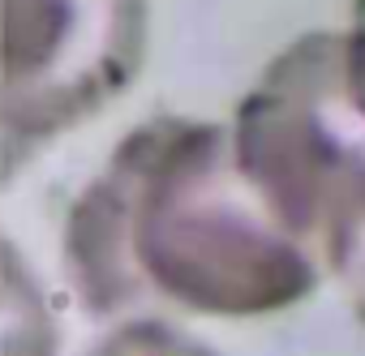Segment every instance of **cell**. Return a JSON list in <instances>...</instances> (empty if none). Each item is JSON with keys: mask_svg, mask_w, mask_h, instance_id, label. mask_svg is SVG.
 <instances>
[{"mask_svg": "<svg viewBox=\"0 0 365 356\" xmlns=\"http://www.w3.org/2000/svg\"><path fill=\"white\" fill-rule=\"evenodd\" d=\"M348 35L365 43V0H352V26H348Z\"/></svg>", "mask_w": 365, "mask_h": 356, "instance_id": "6", "label": "cell"}, {"mask_svg": "<svg viewBox=\"0 0 365 356\" xmlns=\"http://www.w3.org/2000/svg\"><path fill=\"white\" fill-rule=\"evenodd\" d=\"M0 318H5L0 356H61L56 313L26 271V258L14 245L5 219H0Z\"/></svg>", "mask_w": 365, "mask_h": 356, "instance_id": "4", "label": "cell"}, {"mask_svg": "<svg viewBox=\"0 0 365 356\" xmlns=\"http://www.w3.org/2000/svg\"><path fill=\"white\" fill-rule=\"evenodd\" d=\"M65 271L91 313L155 292L211 318L292 309L322 279L232 167L228 129L190 116H155L116 142L65 219Z\"/></svg>", "mask_w": 365, "mask_h": 356, "instance_id": "1", "label": "cell"}, {"mask_svg": "<svg viewBox=\"0 0 365 356\" xmlns=\"http://www.w3.org/2000/svg\"><path fill=\"white\" fill-rule=\"evenodd\" d=\"M232 167L365 326V43L314 31L237 103Z\"/></svg>", "mask_w": 365, "mask_h": 356, "instance_id": "2", "label": "cell"}, {"mask_svg": "<svg viewBox=\"0 0 365 356\" xmlns=\"http://www.w3.org/2000/svg\"><path fill=\"white\" fill-rule=\"evenodd\" d=\"M86 356H220V352L159 318H133L120 322L112 335H103Z\"/></svg>", "mask_w": 365, "mask_h": 356, "instance_id": "5", "label": "cell"}, {"mask_svg": "<svg viewBox=\"0 0 365 356\" xmlns=\"http://www.w3.org/2000/svg\"><path fill=\"white\" fill-rule=\"evenodd\" d=\"M146 56V0H0V185L116 103Z\"/></svg>", "mask_w": 365, "mask_h": 356, "instance_id": "3", "label": "cell"}]
</instances>
